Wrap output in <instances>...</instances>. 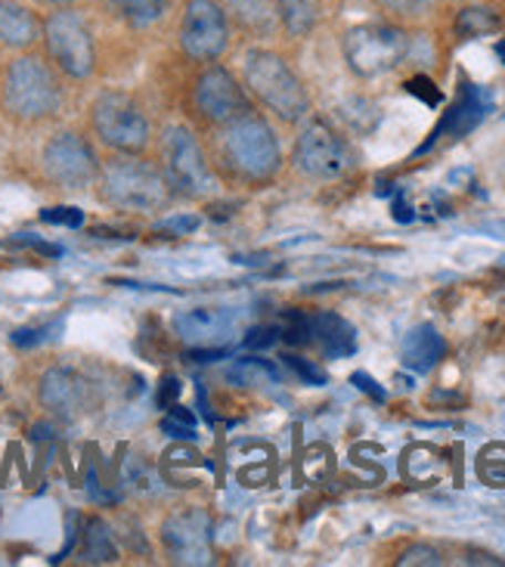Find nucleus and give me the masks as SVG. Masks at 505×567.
I'll list each match as a JSON object with an SVG mask.
<instances>
[{
	"mask_svg": "<svg viewBox=\"0 0 505 567\" xmlns=\"http://www.w3.org/2000/svg\"><path fill=\"white\" fill-rule=\"evenodd\" d=\"M62 103L60 81L53 69L38 56H19L10 62L3 75V106L13 112L16 118L41 122L50 118Z\"/></svg>",
	"mask_w": 505,
	"mask_h": 567,
	"instance_id": "f257e3e1",
	"label": "nucleus"
},
{
	"mask_svg": "<svg viewBox=\"0 0 505 567\" xmlns=\"http://www.w3.org/2000/svg\"><path fill=\"white\" fill-rule=\"evenodd\" d=\"M103 199L122 212H155L168 202V177L140 158H115L100 177Z\"/></svg>",
	"mask_w": 505,
	"mask_h": 567,
	"instance_id": "f03ea898",
	"label": "nucleus"
},
{
	"mask_svg": "<svg viewBox=\"0 0 505 567\" xmlns=\"http://www.w3.org/2000/svg\"><path fill=\"white\" fill-rule=\"evenodd\" d=\"M224 153L233 168L251 181H264L279 168V143H276L274 131H270V124L251 112L233 118L224 134Z\"/></svg>",
	"mask_w": 505,
	"mask_h": 567,
	"instance_id": "7ed1b4c3",
	"label": "nucleus"
},
{
	"mask_svg": "<svg viewBox=\"0 0 505 567\" xmlns=\"http://www.w3.org/2000/svg\"><path fill=\"white\" fill-rule=\"evenodd\" d=\"M246 81L251 91L264 100V106H270L286 122H298L307 112V93L301 81L295 78L286 62L276 53H248Z\"/></svg>",
	"mask_w": 505,
	"mask_h": 567,
	"instance_id": "20e7f679",
	"label": "nucleus"
},
{
	"mask_svg": "<svg viewBox=\"0 0 505 567\" xmlns=\"http://www.w3.org/2000/svg\"><path fill=\"white\" fill-rule=\"evenodd\" d=\"M44 44L50 60L60 65V72H65L69 78H91L93 65H96L93 34L75 10L60 7L47 16Z\"/></svg>",
	"mask_w": 505,
	"mask_h": 567,
	"instance_id": "39448f33",
	"label": "nucleus"
},
{
	"mask_svg": "<svg viewBox=\"0 0 505 567\" xmlns=\"http://www.w3.org/2000/svg\"><path fill=\"white\" fill-rule=\"evenodd\" d=\"M93 131L118 153H140L150 143V122L143 109L124 93H103L93 103Z\"/></svg>",
	"mask_w": 505,
	"mask_h": 567,
	"instance_id": "423d86ee",
	"label": "nucleus"
},
{
	"mask_svg": "<svg viewBox=\"0 0 505 567\" xmlns=\"http://www.w3.org/2000/svg\"><path fill=\"white\" fill-rule=\"evenodd\" d=\"M410 50L406 34L391 25H360L344 34V56L357 75L375 78L391 72Z\"/></svg>",
	"mask_w": 505,
	"mask_h": 567,
	"instance_id": "0eeeda50",
	"label": "nucleus"
},
{
	"mask_svg": "<svg viewBox=\"0 0 505 567\" xmlns=\"http://www.w3.org/2000/svg\"><path fill=\"white\" fill-rule=\"evenodd\" d=\"M162 153H165V177L174 189H181L184 196H208L215 189V177L208 171L199 140L186 127L165 131Z\"/></svg>",
	"mask_w": 505,
	"mask_h": 567,
	"instance_id": "6e6552de",
	"label": "nucleus"
},
{
	"mask_svg": "<svg viewBox=\"0 0 505 567\" xmlns=\"http://www.w3.org/2000/svg\"><path fill=\"white\" fill-rule=\"evenodd\" d=\"M44 174L62 189H84L96 177V155L91 143L72 131H62L44 146Z\"/></svg>",
	"mask_w": 505,
	"mask_h": 567,
	"instance_id": "1a4fd4ad",
	"label": "nucleus"
},
{
	"mask_svg": "<svg viewBox=\"0 0 505 567\" xmlns=\"http://www.w3.org/2000/svg\"><path fill=\"white\" fill-rule=\"evenodd\" d=\"M181 47L193 60H217L227 47V19L215 0H189L181 22Z\"/></svg>",
	"mask_w": 505,
	"mask_h": 567,
	"instance_id": "9d476101",
	"label": "nucleus"
},
{
	"mask_svg": "<svg viewBox=\"0 0 505 567\" xmlns=\"http://www.w3.org/2000/svg\"><path fill=\"white\" fill-rule=\"evenodd\" d=\"M295 165L305 171L307 177L338 181L344 171L351 168V155L344 150V143L326 124H310L305 134L298 137Z\"/></svg>",
	"mask_w": 505,
	"mask_h": 567,
	"instance_id": "9b49d317",
	"label": "nucleus"
},
{
	"mask_svg": "<svg viewBox=\"0 0 505 567\" xmlns=\"http://www.w3.org/2000/svg\"><path fill=\"white\" fill-rule=\"evenodd\" d=\"M162 539L174 561L208 565L212 561V518L199 508H184L171 515L162 527Z\"/></svg>",
	"mask_w": 505,
	"mask_h": 567,
	"instance_id": "f8f14e48",
	"label": "nucleus"
},
{
	"mask_svg": "<svg viewBox=\"0 0 505 567\" xmlns=\"http://www.w3.org/2000/svg\"><path fill=\"white\" fill-rule=\"evenodd\" d=\"M196 109L208 122L230 124L233 118L251 112L246 103V93L239 91V84L233 81L230 72H224L220 65L208 69L196 84Z\"/></svg>",
	"mask_w": 505,
	"mask_h": 567,
	"instance_id": "ddd939ff",
	"label": "nucleus"
},
{
	"mask_svg": "<svg viewBox=\"0 0 505 567\" xmlns=\"http://www.w3.org/2000/svg\"><path fill=\"white\" fill-rule=\"evenodd\" d=\"M493 106V96L487 91H481L477 84H472V81H462L460 84V96H456V103L446 109V115L441 118V124L431 131L429 143L419 150V155L429 153L431 146L437 143L441 137H462V134H468L472 127H477L481 124V118L491 112Z\"/></svg>",
	"mask_w": 505,
	"mask_h": 567,
	"instance_id": "4468645a",
	"label": "nucleus"
},
{
	"mask_svg": "<svg viewBox=\"0 0 505 567\" xmlns=\"http://www.w3.org/2000/svg\"><path fill=\"white\" fill-rule=\"evenodd\" d=\"M41 403L62 419H75L87 406V382L75 369L56 367L41 379Z\"/></svg>",
	"mask_w": 505,
	"mask_h": 567,
	"instance_id": "2eb2a0df",
	"label": "nucleus"
},
{
	"mask_svg": "<svg viewBox=\"0 0 505 567\" xmlns=\"http://www.w3.org/2000/svg\"><path fill=\"white\" fill-rule=\"evenodd\" d=\"M233 310L224 307H196V310H186L181 313L174 326H177V336L189 341L193 348H215V341L230 338L233 332Z\"/></svg>",
	"mask_w": 505,
	"mask_h": 567,
	"instance_id": "dca6fc26",
	"label": "nucleus"
},
{
	"mask_svg": "<svg viewBox=\"0 0 505 567\" xmlns=\"http://www.w3.org/2000/svg\"><path fill=\"white\" fill-rule=\"evenodd\" d=\"M444 353L446 341L429 322L410 329V336L403 338V367H410L413 372H429V369H434L444 360Z\"/></svg>",
	"mask_w": 505,
	"mask_h": 567,
	"instance_id": "f3484780",
	"label": "nucleus"
},
{
	"mask_svg": "<svg viewBox=\"0 0 505 567\" xmlns=\"http://www.w3.org/2000/svg\"><path fill=\"white\" fill-rule=\"evenodd\" d=\"M310 341H317L326 357H351L357 351V332L338 313H317L310 317Z\"/></svg>",
	"mask_w": 505,
	"mask_h": 567,
	"instance_id": "a211bd4d",
	"label": "nucleus"
},
{
	"mask_svg": "<svg viewBox=\"0 0 505 567\" xmlns=\"http://www.w3.org/2000/svg\"><path fill=\"white\" fill-rule=\"evenodd\" d=\"M41 38V22L16 0H0V44L25 50Z\"/></svg>",
	"mask_w": 505,
	"mask_h": 567,
	"instance_id": "6ab92c4d",
	"label": "nucleus"
},
{
	"mask_svg": "<svg viewBox=\"0 0 505 567\" xmlns=\"http://www.w3.org/2000/svg\"><path fill=\"white\" fill-rule=\"evenodd\" d=\"M81 558L91 561V565H109L118 558L115 549V537L109 530V524L103 518H91L84 527V546H81Z\"/></svg>",
	"mask_w": 505,
	"mask_h": 567,
	"instance_id": "aec40b11",
	"label": "nucleus"
},
{
	"mask_svg": "<svg viewBox=\"0 0 505 567\" xmlns=\"http://www.w3.org/2000/svg\"><path fill=\"white\" fill-rule=\"evenodd\" d=\"M227 379L236 384H264L279 382V369L270 363V360H258V357H243V360H236L233 369L227 372Z\"/></svg>",
	"mask_w": 505,
	"mask_h": 567,
	"instance_id": "412c9836",
	"label": "nucleus"
},
{
	"mask_svg": "<svg viewBox=\"0 0 505 567\" xmlns=\"http://www.w3.org/2000/svg\"><path fill=\"white\" fill-rule=\"evenodd\" d=\"M317 13H320L317 0H279V16H282L286 29L298 38L317 25Z\"/></svg>",
	"mask_w": 505,
	"mask_h": 567,
	"instance_id": "4be33fe9",
	"label": "nucleus"
},
{
	"mask_svg": "<svg viewBox=\"0 0 505 567\" xmlns=\"http://www.w3.org/2000/svg\"><path fill=\"white\" fill-rule=\"evenodd\" d=\"M477 475L491 487H505V444H491L481 450Z\"/></svg>",
	"mask_w": 505,
	"mask_h": 567,
	"instance_id": "5701e85b",
	"label": "nucleus"
},
{
	"mask_svg": "<svg viewBox=\"0 0 505 567\" xmlns=\"http://www.w3.org/2000/svg\"><path fill=\"white\" fill-rule=\"evenodd\" d=\"M230 3L236 19L246 22L248 29H270V22H274V7H270V0H230Z\"/></svg>",
	"mask_w": 505,
	"mask_h": 567,
	"instance_id": "b1692460",
	"label": "nucleus"
},
{
	"mask_svg": "<svg viewBox=\"0 0 505 567\" xmlns=\"http://www.w3.org/2000/svg\"><path fill=\"white\" fill-rule=\"evenodd\" d=\"M456 29H460L462 38H481V34H493V31L499 29V19L491 10H484V7H468V10L460 13Z\"/></svg>",
	"mask_w": 505,
	"mask_h": 567,
	"instance_id": "393cba45",
	"label": "nucleus"
},
{
	"mask_svg": "<svg viewBox=\"0 0 505 567\" xmlns=\"http://www.w3.org/2000/svg\"><path fill=\"white\" fill-rule=\"evenodd\" d=\"M122 16H127L134 25H150L165 13V0H109Z\"/></svg>",
	"mask_w": 505,
	"mask_h": 567,
	"instance_id": "a878e982",
	"label": "nucleus"
},
{
	"mask_svg": "<svg viewBox=\"0 0 505 567\" xmlns=\"http://www.w3.org/2000/svg\"><path fill=\"white\" fill-rule=\"evenodd\" d=\"M282 338H286L289 344H307V341H310V317L298 313V310H289L286 326H282Z\"/></svg>",
	"mask_w": 505,
	"mask_h": 567,
	"instance_id": "bb28decb",
	"label": "nucleus"
},
{
	"mask_svg": "<svg viewBox=\"0 0 505 567\" xmlns=\"http://www.w3.org/2000/svg\"><path fill=\"white\" fill-rule=\"evenodd\" d=\"M379 3L398 16H429L437 0H379Z\"/></svg>",
	"mask_w": 505,
	"mask_h": 567,
	"instance_id": "cd10ccee",
	"label": "nucleus"
},
{
	"mask_svg": "<svg viewBox=\"0 0 505 567\" xmlns=\"http://www.w3.org/2000/svg\"><path fill=\"white\" fill-rule=\"evenodd\" d=\"M406 91L413 93V96H419V100H425L429 106H437V103L444 100V93L437 91V87H434V81L425 75L410 78V81H406Z\"/></svg>",
	"mask_w": 505,
	"mask_h": 567,
	"instance_id": "c85d7f7f",
	"label": "nucleus"
},
{
	"mask_svg": "<svg viewBox=\"0 0 505 567\" xmlns=\"http://www.w3.org/2000/svg\"><path fill=\"white\" fill-rule=\"evenodd\" d=\"M398 565L410 567V565H429V567H437L444 565V558L437 549H431V546H413L410 553H403V558H398Z\"/></svg>",
	"mask_w": 505,
	"mask_h": 567,
	"instance_id": "c756f323",
	"label": "nucleus"
},
{
	"mask_svg": "<svg viewBox=\"0 0 505 567\" xmlns=\"http://www.w3.org/2000/svg\"><path fill=\"white\" fill-rule=\"evenodd\" d=\"M41 220L44 224H56V227H81L84 224V215L78 208H44L41 212Z\"/></svg>",
	"mask_w": 505,
	"mask_h": 567,
	"instance_id": "7c9ffc66",
	"label": "nucleus"
},
{
	"mask_svg": "<svg viewBox=\"0 0 505 567\" xmlns=\"http://www.w3.org/2000/svg\"><path fill=\"white\" fill-rule=\"evenodd\" d=\"M276 338H279V329H276V326H255V329L243 338V348H248V351H260V348H270Z\"/></svg>",
	"mask_w": 505,
	"mask_h": 567,
	"instance_id": "2f4dec72",
	"label": "nucleus"
},
{
	"mask_svg": "<svg viewBox=\"0 0 505 567\" xmlns=\"http://www.w3.org/2000/svg\"><path fill=\"white\" fill-rule=\"evenodd\" d=\"M286 367L295 369L307 384H326V372L320 367H313V363H307L301 357H286Z\"/></svg>",
	"mask_w": 505,
	"mask_h": 567,
	"instance_id": "473e14b6",
	"label": "nucleus"
},
{
	"mask_svg": "<svg viewBox=\"0 0 505 567\" xmlns=\"http://www.w3.org/2000/svg\"><path fill=\"white\" fill-rule=\"evenodd\" d=\"M181 465H205V462L189 446H171L168 453H165V468H181Z\"/></svg>",
	"mask_w": 505,
	"mask_h": 567,
	"instance_id": "72a5a7b5",
	"label": "nucleus"
},
{
	"mask_svg": "<svg viewBox=\"0 0 505 567\" xmlns=\"http://www.w3.org/2000/svg\"><path fill=\"white\" fill-rule=\"evenodd\" d=\"M351 382L357 384V388H360V391H367L369 398H375V400H379V403H382V400L388 398V394H384V388H379V382H375V379H372V375H367V372H353V375H351Z\"/></svg>",
	"mask_w": 505,
	"mask_h": 567,
	"instance_id": "f704fd0d",
	"label": "nucleus"
},
{
	"mask_svg": "<svg viewBox=\"0 0 505 567\" xmlns=\"http://www.w3.org/2000/svg\"><path fill=\"white\" fill-rule=\"evenodd\" d=\"M199 227V217L196 215H181V217H168V220H162V230L168 233H193Z\"/></svg>",
	"mask_w": 505,
	"mask_h": 567,
	"instance_id": "c9c22d12",
	"label": "nucleus"
},
{
	"mask_svg": "<svg viewBox=\"0 0 505 567\" xmlns=\"http://www.w3.org/2000/svg\"><path fill=\"white\" fill-rule=\"evenodd\" d=\"M227 348H189L186 360H196V363H212V360H224L227 357Z\"/></svg>",
	"mask_w": 505,
	"mask_h": 567,
	"instance_id": "e433bc0d",
	"label": "nucleus"
},
{
	"mask_svg": "<svg viewBox=\"0 0 505 567\" xmlns=\"http://www.w3.org/2000/svg\"><path fill=\"white\" fill-rule=\"evenodd\" d=\"M181 391H184V384H181V379H174V375H168V379L162 382V391H158V400H162V406H171V403H177V398H181Z\"/></svg>",
	"mask_w": 505,
	"mask_h": 567,
	"instance_id": "4c0bfd02",
	"label": "nucleus"
},
{
	"mask_svg": "<svg viewBox=\"0 0 505 567\" xmlns=\"http://www.w3.org/2000/svg\"><path fill=\"white\" fill-rule=\"evenodd\" d=\"M162 431H168L171 437H177V441H193V437H196V434H193V429H189V425H184V422H177V419H165V422H162Z\"/></svg>",
	"mask_w": 505,
	"mask_h": 567,
	"instance_id": "58836bf2",
	"label": "nucleus"
},
{
	"mask_svg": "<svg viewBox=\"0 0 505 567\" xmlns=\"http://www.w3.org/2000/svg\"><path fill=\"white\" fill-rule=\"evenodd\" d=\"M47 329H19L13 332V344L16 348H29V344H38L41 338H44Z\"/></svg>",
	"mask_w": 505,
	"mask_h": 567,
	"instance_id": "ea45409f",
	"label": "nucleus"
},
{
	"mask_svg": "<svg viewBox=\"0 0 505 567\" xmlns=\"http://www.w3.org/2000/svg\"><path fill=\"white\" fill-rule=\"evenodd\" d=\"M171 419H177V422H184V425H196V413L193 410H186V406H177V403H171Z\"/></svg>",
	"mask_w": 505,
	"mask_h": 567,
	"instance_id": "a19ab883",
	"label": "nucleus"
},
{
	"mask_svg": "<svg viewBox=\"0 0 505 567\" xmlns=\"http://www.w3.org/2000/svg\"><path fill=\"white\" fill-rule=\"evenodd\" d=\"M413 217H415V215H413V208H410L406 202H403V199L394 202V220H400V224H410Z\"/></svg>",
	"mask_w": 505,
	"mask_h": 567,
	"instance_id": "79ce46f5",
	"label": "nucleus"
},
{
	"mask_svg": "<svg viewBox=\"0 0 505 567\" xmlns=\"http://www.w3.org/2000/svg\"><path fill=\"white\" fill-rule=\"evenodd\" d=\"M468 565H499V558H493V555H468Z\"/></svg>",
	"mask_w": 505,
	"mask_h": 567,
	"instance_id": "37998d69",
	"label": "nucleus"
},
{
	"mask_svg": "<svg viewBox=\"0 0 505 567\" xmlns=\"http://www.w3.org/2000/svg\"><path fill=\"white\" fill-rule=\"evenodd\" d=\"M38 3H47V7H53V10H60V7H72L75 0H38Z\"/></svg>",
	"mask_w": 505,
	"mask_h": 567,
	"instance_id": "c03bdc74",
	"label": "nucleus"
}]
</instances>
